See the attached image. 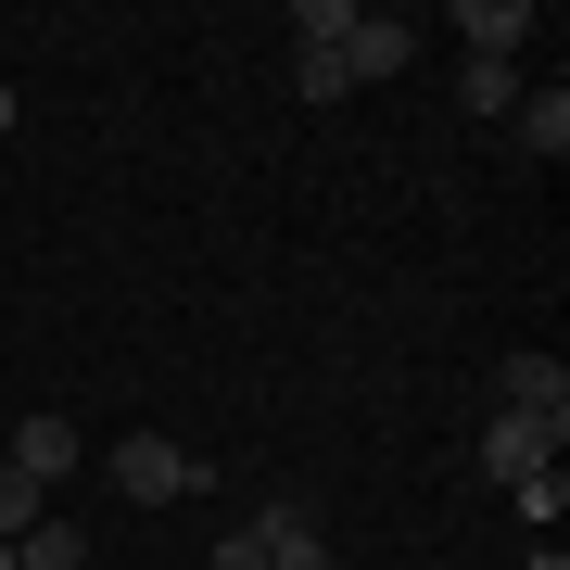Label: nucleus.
<instances>
[{
  "label": "nucleus",
  "mask_w": 570,
  "mask_h": 570,
  "mask_svg": "<svg viewBox=\"0 0 570 570\" xmlns=\"http://www.w3.org/2000/svg\"><path fill=\"white\" fill-rule=\"evenodd\" d=\"M0 140H13V89H0Z\"/></svg>",
  "instance_id": "15"
},
{
  "label": "nucleus",
  "mask_w": 570,
  "mask_h": 570,
  "mask_svg": "<svg viewBox=\"0 0 570 570\" xmlns=\"http://www.w3.org/2000/svg\"><path fill=\"white\" fill-rule=\"evenodd\" d=\"M0 456H13V469H26V482H39V494H51V482H63V469H77L89 444H77V419H51V406H39V419H26V431H13V444H0Z\"/></svg>",
  "instance_id": "6"
},
{
  "label": "nucleus",
  "mask_w": 570,
  "mask_h": 570,
  "mask_svg": "<svg viewBox=\"0 0 570 570\" xmlns=\"http://www.w3.org/2000/svg\"><path fill=\"white\" fill-rule=\"evenodd\" d=\"M508 127H520V153H546V165H558V153H570V89H558V77H546V89H520V115H508Z\"/></svg>",
  "instance_id": "7"
},
{
  "label": "nucleus",
  "mask_w": 570,
  "mask_h": 570,
  "mask_svg": "<svg viewBox=\"0 0 570 570\" xmlns=\"http://www.w3.org/2000/svg\"><path fill=\"white\" fill-rule=\"evenodd\" d=\"M89 558V532L77 520H39V532H13V570H77Z\"/></svg>",
  "instance_id": "9"
},
{
  "label": "nucleus",
  "mask_w": 570,
  "mask_h": 570,
  "mask_svg": "<svg viewBox=\"0 0 570 570\" xmlns=\"http://www.w3.org/2000/svg\"><path fill=\"white\" fill-rule=\"evenodd\" d=\"M406 63H419V26L406 13H355L343 26V77H406Z\"/></svg>",
  "instance_id": "4"
},
{
  "label": "nucleus",
  "mask_w": 570,
  "mask_h": 570,
  "mask_svg": "<svg viewBox=\"0 0 570 570\" xmlns=\"http://www.w3.org/2000/svg\"><path fill=\"white\" fill-rule=\"evenodd\" d=\"M242 532L266 546V570H330V532H317V508H305V494H279V508H254Z\"/></svg>",
  "instance_id": "3"
},
{
  "label": "nucleus",
  "mask_w": 570,
  "mask_h": 570,
  "mask_svg": "<svg viewBox=\"0 0 570 570\" xmlns=\"http://www.w3.org/2000/svg\"><path fill=\"white\" fill-rule=\"evenodd\" d=\"M13 532H39V482H26L13 456H0V546H13Z\"/></svg>",
  "instance_id": "11"
},
{
  "label": "nucleus",
  "mask_w": 570,
  "mask_h": 570,
  "mask_svg": "<svg viewBox=\"0 0 570 570\" xmlns=\"http://www.w3.org/2000/svg\"><path fill=\"white\" fill-rule=\"evenodd\" d=\"M292 89H305V102H343L355 77H343V51H292Z\"/></svg>",
  "instance_id": "13"
},
{
  "label": "nucleus",
  "mask_w": 570,
  "mask_h": 570,
  "mask_svg": "<svg viewBox=\"0 0 570 570\" xmlns=\"http://www.w3.org/2000/svg\"><path fill=\"white\" fill-rule=\"evenodd\" d=\"M482 469H494V482H520V469H558V431L494 406V419H482Z\"/></svg>",
  "instance_id": "5"
},
{
  "label": "nucleus",
  "mask_w": 570,
  "mask_h": 570,
  "mask_svg": "<svg viewBox=\"0 0 570 570\" xmlns=\"http://www.w3.org/2000/svg\"><path fill=\"white\" fill-rule=\"evenodd\" d=\"M494 406H508V419L570 431V367H558V355H508V367H494Z\"/></svg>",
  "instance_id": "2"
},
{
  "label": "nucleus",
  "mask_w": 570,
  "mask_h": 570,
  "mask_svg": "<svg viewBox=\"0 0 570 570\" xmlns=\"http://www.w3.org/2000/svg\"><path fill=\"white\" fill-rule=\"evenodd\" d=\"M469 115H520V63H469Z\"/></svg>",
  "instance_id": "12"
},
{
  "label": "nucleus",
  "mask_w": 570,
  "mask_h": 570,
  "mask_svg": "<svg viewBox=\"0 0 570 570\" xmlns=\"http://www.w3.org/2000/svg\"><path fill=\"white\" fill-rule=\"evenodd\" d=\"M204 482H216V469L190 444H165V431H127V444H115V494H127V508H190Z\"/></svg>",
  "instance_id": "1"
},
{
  "label": "nucleus",
  "mask_w": 570,
  "mask_h": 570,
  "mask_svg": "<svg viewBox=\"0 0 570 570\" xmlns=\"http://www.w3.org/2000/svg\"><path fill=\"white\" fill-rule=\"evenodd\" d=\"M216 570H266V546H254V532H228V546H216Z\"/></svg>",
  "instance_id": "14"
},
{
  "label": "nucleus",
  "mask_w": 570,
  "mask_h": 570,
  "mask_svg": "<svg viewBox=\"0 0 570 570\" xmlns=\"http://www.w3.org/2000/svg\"><path fill=\"white\" fill-rule=\"evenodd\" d=\"M0 570H13V546H0Z\"/></svg>",
  "instance_id": "16"
},
{
  "label": "nucleus",
  "mask_w": 570,
  "mask_h": 570,
  "mask_svg": "<svg viewBox=\"0 0 570 570\" xmlns=\"http://www.w3.org/2000/svg\"><path fill=\"white\" fill-rule=\"evenodd\" d=\"M508 494H520V520H532V532H558V508H570V482H558V469H520Z\"/></svg>",
  "instance_id": "10"
},
{
  "label": "nucleus",
  "mask_w": 570,
  "mask_h": 570,
  "mask_svg": "<svg viewBox=\"0 0 570 570\" xmlns=\"http://www.w3.org/2000/svg\"><path fill=\"white\" fill-rule=\"evenodd\" d=\"M520 26H532V0H469V13H456V39H469V63H508Z\"/></svg>",
  "instance_id": "8"
}]
</instances>
